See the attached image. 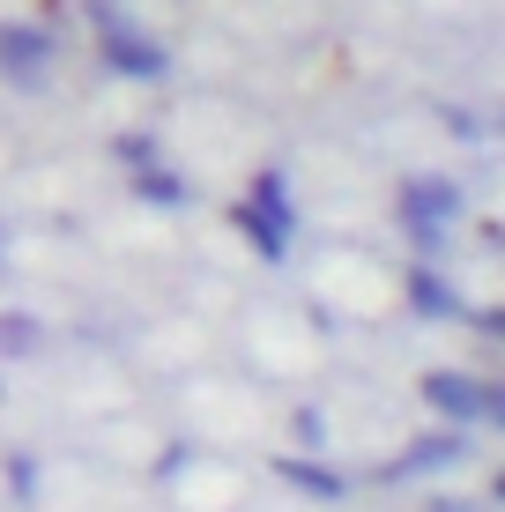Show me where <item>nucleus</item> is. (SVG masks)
Wrapping results in <instances>:
<instances>
[{
  "instance_id": "obj_1",
  "label": "nucleus",
  "mask_w": 505,
  "mask_h": 512,
  "mask_svg": "<svg viewBox=\"0 0 505 512\" xmlns=\"http://www.w3.org/2000/svg\"><path fill=\"white\" fill-rule=\"evenodd\" d=\"M468 193L454 179H439V171H416V179H402V193H394V216H402V231L416 238V260H439L446 238H454Z\"/></svg>"
},
{
  "instance_id": "obj_2",
  "label": "nucleus",
  "mask_w": 505,
  "mask_h": 512,
  "mask_svg": "<svg viewBox=\"0 0 505 512\" xmlns=\"http://www.w3.org/2000/svg\"><path fill=\"white\" fill-rule=\"evenodd\" d=\"M90 30H97V60L112 67V75H127V82H164L171 75V52L149 38L142 23H134L127 8H119V0H90Z\"/></svg>"
},
{
  "instance_id": "obj_3",
  "label": "nucleus",
  "mask_w": 505,
  "mask_h": 512,
  "mask_svg": "<svg viewBox=\"0 0 505 512\" xmlns=\"http://www.w3.org/2000/svg\"><path fill=\"white\" fill-rule=\"evenodd\" d=\"M416 394H424V409L439 423H461V431H498V416H505L498 386L483 372H461V364H431L416 379Z\"/></svg>"
},
{
  "instance_id": "obj_4",
  "label": "nucleus",
  "mask_w": 505,
  "mask_h": 512,
  "mask_svg": "<svg viewBox=\"0 0 505 512\" xmlns=\"http://www.w3.org/2000/svg\"><path fill=\"white\" fill-rule=\"evenodd\" d=\"M468 438L476 431H461V423H431L424 438H409L394 461H379L364 483H446L461 461H468Z\"/></svg>"
},
{
  "instance_id": "obj_5",
  "label": "nucleus",
  "mask_w": 505,
  "mask_h": 512,
  "mask_svg": "<svg viewBox=\"0 0 505 512\" xmlns=\"http://www.w3.org/2000/svg\"><path fill=\"white\" fill-rule=\"evenodd\" d=\"M238 231H246L253 253H268V260L290 253V231H298V216H290V179H283V171H260V179H253L246 208H238Z\"/></svg>"
},
{
  "instance_id": "obj_6",
  "label": "nucleus",
  "mask_w": 505,
  "mask_h": 512,
  "mask_svg": "<svg viewBox=\"0 0 505 512\" xmlns=\"http://www.w3.org/2000/svg\"><path fill=\"white\" fill-rule=\"evenodd\" d=\"M0 75H8L15 90H38L52 75V38L38 23H0Z\"/></svg>"
},
{
  "instance_id": "obj_7",
  "label": "nucleus",
  "mask_w": 505,
  "mask_h": 512,
  "mask_svg": "<svg viewBox=\"0 0 505 512\" xmlns=\"http://www.w3.org/2000/svg\"><path fill=\"white\" fill-rule=\"evenodd\" d=\"M409 312H416V320H461L468 297H461L454 275H439V260H416V268H409Z\"/></svg>"
},
{
  "instance_id": "obj_8",
  "label": "nucleus",
  "mask_w": 505,
  "mask_h": 512,
  "mask_svg": "<svg viewBox=\"0 0 505 512\" xmlns=\"http://www.w3.org/2000/svg\"><path fill=\"white\" fill-rule=\"evenodd\" d=\"M275 475H283L290 490H305V498H350V475H342L335 461H298V453H283V461H275Z\"/></svg>"
},
{
  "instance_id": "obj_9",
  "label": "nucleus",
  "mask_w": 505,
  "mask_h": 512,
  "mask_svg": "<svg viewBox=\"0 0 505 512\" xmlns=\"http://www.w3.org/2000/svg\"><path fill=\"white\" fill-rule=\"evenodd\" d=\"M134 193H142V201H156V208H186V201H194V193H186V179H179V171H164V164H142V171H134Z\"/></svg>"
},
{
  "instance_id": "obj_10",
  "label": "nucleus",
  "mask_w": 505,
  "mask_h": 512,
  "mask_svg": "<svg viewBox=\"0 0 505 512\" xmlns=\"http://www.w3.org/2000/svg\"><path fill=\"white\" fill-rule=\"evenodd\" d=\"M0 349H23L30 357V349H38V327L30 320H0Z\"/></svg>"
},
{
  "instance_id": "obj_11",
  "label": "nucleus",
  "mask_w": 505,
  "mask_h": 512,
  "mask_svg": "<svg viewBox=\"0 0 505 512\" xmlns=\"http://www.w3.org/2000/svg\"><path fill=\"white\" fill-rule=\"evenodd\" d=\"M431 512H468L461 498H431Z\"/></svg>"
},
{
  "instance_id": "obj_12",
  "label": "nucleus",
  "mask_w": 505,
  "mask_h": 512,
  "mask_svg": "<svg viewBox=\"0 0 505 512\" xmlns=\"http://www.w3.org/2000/svg\"><path fill=\"white\" fill-rule=\"evenodd\" d=\"M0 275H8V223H0Z\"/></svg>"
}]
</instances>
